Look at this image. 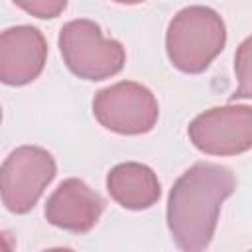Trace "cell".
<instances>
[{"instance_id": "1", "label": "cell", "mask_w": 252, "mask_h": 252, "mask_svg": "<svg viewBox=\"0 0 252 252\" xmlns=\"http://www.w3.org/2000/svg\"><path fill=\"white\" fill-rule=\"evenodd\" d=\"M236 189L234 173L211 161H197L173 183L167 197V228L177 248L205 250L217 228L219 213Z\"/></svg>"}, {"instance_id": "2", "label": "cell", "mask_w": 252, "mask_h": 252, "mask_svg": "<svg viewBox=\"0 0 252 252\" xmlns=\"http://www.w3.org/2000/svg\"><path fill=\"white\" fill-rule=\"evenodd\" d=\"M226 26L220 14L209 6L179 10L165 33V51L171 65L183 73H203L224 49Z\"/></svg>"}, {"instance_id": "3", "label": "cell", "mask_w": 252, "mask_h": 252, "mask_svg": "<svg viewBox=\"0 0 252 252\" xmlns=\"http://www.w3.org/2000/svg\"><path fill=\"white\" fill-rule=\"evenodd\" d=\"M59 51L67 69L85 81H102L122 71L126 49L120 41L104 37L93 20H71L59 32Z\"/></svg>"}, {"instance_id": "4", "label": "cell", "mask_w": 252, "mask_h": 252, "mask_svg": "<svg viewBox=\"0 0 252 252\" xmlns=\"http://www.w3.org/2000/svg\"><path fill=\"white\" fill-rule=\"evenodd\" d=\"M93 114L110 132L138 136L156 126L159 106L148 87L134 81H120L94 94Z\"/></svg>"}, {"instance_id": "5", "label": "cell", "mask_w": 252, "mask_h": 252, "mask_svg": "<svg viewBox=\"0 0 252 252\" xmlns=\"http://www.w3.org/2000/svg\"><path fill=\"white\" fill-rule=\"evenodd\" d=\"M57 165L53 156L39 146H20L4 159L0 169L2 203L14 215L33 209L45 187L53 181Z\"/></svg>"}, {"instance_id": "6", "label": "cell", "mask_w": 252, "mask_h": 252, "mask_svg": "<svg viewBox=\"0 0 252 252\" xmlns=\"http://www.w3.org/2000/svg\"><path fill=\"white\" fill-rule=\"evenodd\" d=\"M191 144L209 156H238L252 148V106L226 104L197 114L187 128Z\"/></svg>"}, {"instance_id": "7", "label": "cell", "mask_w": 252, "mask_h": 252, "mask_svg": "<svg viewBox=\"0 0 252 252\" xmlns=\"http://www.w3.org/2000/svg\"><path fill=\"white\" fill-rule=\"evenodd\" d=\"M47 61V41L33 26H14L0 35V79L22 87L35 81Z\"/></svg>"}, {"instance_id": "8", "label": "cell", "mask_w": 252, "mask_h": 252, "mask_svg": "<svg viewBox=\"0 0 252 252\" xmlns=\"http://www.w3.org/2000/svg\"><path fill=\"white\" fill-rule=\"evenodd\" d=\"M102 209L104 201L94 189L79 177H69L63 179L47 197L45 219L61 230L83 234L98 222Z\"/></svg>"}, {"instance_id": "9", "label": "cell", "mask_w": 252, "mask_h": 252, "mask_svg": "<svg viewBox=\"0 0 252 252\" xmlns=\"http://www.w3.org/2000/svg\"><path fill=\"white\" fill-rule=\"evenodd\" d=\"M108 195L128 211H144L161 197V185L152 167L138 161L114 165L106 175Z\"/></svg>"}, {"instance_id": "10", "label": "cell", "mask_w": 252, "mask_h": 252, "mask_svg": "<svg viewBox=\"0 0 252 252\" xmlns=\"http://www.w3.org/2000/svg\"><path fill=\"white\" fill-rule=\"evenodd\" d=\"M234 73L238 79L236 91L230 94V100H252V35H248L234 53Z\"/></svg>"}, {"instance_id": "11", "label": "cell", "mask_w": 252, "mask_h": 252, "mask_svg": "<svg viewBox=\"0 0 252 252\" xmlns=\"http://www.w3.org/2000/svg\"><path fill=\"white\" fill-rule=\"evenodd\" d=\"M14 4L39 20L57 18L67 8V0H14Z\"/></svg>"}, {"instance_id": "12", "label": "cell", "mask_w": 252, "mask_h": 252, "mask_svg": "<svg viewBox=\"0 0 252 252\" xmlns=\"http://www.w3.org/2000/svg\"><path fill=\"white\" fill-rule=\"evenodd\" d=\"M114 2H118V4H140L144 0H114Z\"/></svg>"}]
</instances>
